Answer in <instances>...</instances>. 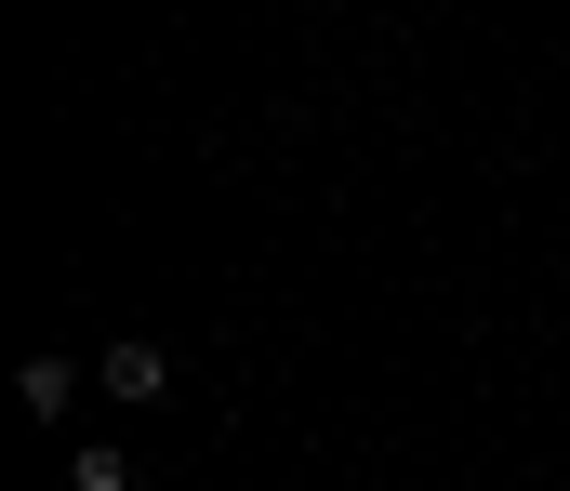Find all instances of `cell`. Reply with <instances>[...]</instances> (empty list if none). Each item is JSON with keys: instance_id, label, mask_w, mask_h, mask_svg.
<instances>
[{"instance_id": "obj_1", "label": "cell", "mask_w": 570, "mask_h": 491, "mask_svg": "<svg viewBox=\"0 0 570 491\" xmlns=\"http://www.w3.org/2000/svg\"><path fill=\"white\" fill-rule=\"evenodd\" d=\"M107 385H120V399H159V385H173V359L134 332V345H107Z\"/></svg>"}, {"instance_id": "obj_2", "label": "cell", "mask_w": 570, "mask_h": 491, "mask_svg": "<svg viewBox=\"0 0 570 491\" xmlns=\"http://www.w3.org/2000/svg\"><path fill=\"white\" fill-rule=\"evenodd\" d=\"M13 385H27V412H67V399H80V372H67V359H27Z\"/></svg>"}, {"instance_id": "obj_3", "label": "cell", "mask_w": 570, "mask_h": 491, "mask_svg": "<svg viewBox=\"0 0 570 491\" xmlns=\"http://www.w3.org/2000/svg\"><path fill=\"white\" fill-rule=\"evenodd\" d=\"M67 479H80V491H134V465H120V452H80Z\"/></svg>"}]
</instances>
